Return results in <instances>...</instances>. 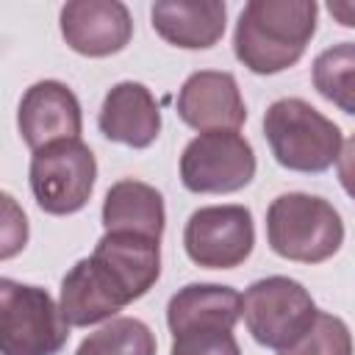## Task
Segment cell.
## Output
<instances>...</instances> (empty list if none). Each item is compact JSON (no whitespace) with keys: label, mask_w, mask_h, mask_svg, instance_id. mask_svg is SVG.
Masks as SVG:
<instances>
[{"label":"cell","mask_w":355,"mask_h":355,"mask_svg":"<svg viewBox=\"0 0 355 355\" xmlns=\"http://www.w3.org/2000/svg\"><path fill=\"white\" fill-rule=\"evenodd\" d=\"M313 0H250L236 22L233 53L255 75L294 67L316 33Z\"/></svg>","instance_id":"obj_1"},{"label":"cell","mask_w":355,"mask_h":355,"mask_svg":"<svg viewBox=\"0 0 355 355\" xmlns=\"http://www.w3.org/2000/svg\"><path fill=\"white\" fill-rule=\"evenodd\" d=\"M266 241L286 261L322 263L341 250L344 222L324 197L288 191L266 211Z\"/></svg>","instance_id":"obj_2"},{"label":"cell","mask_w":355,"mask_h":355,"mask_svg":"<svg viewBox=\"0 0 355 355\" xmlns=\"http://www.w3.org/2000/svg\"><path fill=\"white\" fill-rule=\"evenodd\" d=\"M263 136L275 161L291 172H324L344 147L341 128L302 97H280L263 114Z\"/></svg>","instance_id":"obj_3"},{"label":"cell","mask_w":355,"mask_h":355,"mask_svg":"<svg viewBox=\"0 0 355 355\" xmlns=\"http://www.w3.org/2000/svg\"><path fill=\"white\" fill-rule=\"evenodd\" d=\"M69 338L58 302L39 286L0 280V352L55 355Z\"/></svg>","instance_id":"obj_4"},{"label":"cell","mask_w":355,"mask_h":355,"mask_svg":"<svg viewBox=\"0 0 355 355\" xmlns=\"http://www.w3.org/2000/svg\"><path fill=\"white\" fill-rule=\"evenodd\" d=\"M316 302L308 288L291 277L272 275L255 280L241 297V316L250 336L269 349H288L316 319Z\"/></svg>","instance_id":"obj_5"},{"label":"cell","mask_w":355,"mask_h":355,"mask_svg":"<svg viewBox=\"0 0 355 355\" xmlns=\"http://www.w3.org/2000/svg\"><path fill=\"white\" fill-rule=\"evenodd\" d=\"M28 180L33 200L44 214L53 216L75 214L89 202L94 191V180H97L94 153L80 139L47 144L31 155Z\"/></svg>","instance_id":"obj_6"},{"label":"cell","mask_w":355,"mask_h":355,"mask_svg":"<svg viewBox=\"0 0 355 355\" xmlns=\"http://www.w3.org/2000/svg\"><path fill=\"white\" fill-rule=\"evenodd\" d=\"M255 178V150L239 130L194 136L180 153V180L194 194H233Z\"/></svg>","instance_id":"obj_7"},{"label":"cell","mask_w":355,"mask_h":355,"mask_svg":"<svg viewBox=\"0 0 355 355\" xmlns=\"http://www.w3.org/2000/svg\"><path fill=\"white\" fill-rule=\"evenodd\" d=\"M186 255L202 269H236L255 247L252 214L244 205L197 208L183 227Z\"/></svg>","instance_id":"obj_8"},{"label":"cell","mask_w":355,"mask_h":355,"mask_svg":"<svg viewBox=\"0 0 355 355\" xmlns=\"http://www.w3.org/2000/svg\"><path fill=\"white\" fill-rule=\"evenodd\" d=\"M89 258L122 305L141 300L161 275V241L139 233H105Z\"/></svg>","instance_id":"obj_9"},{"label":"cell","mask_w":355,"mask_h":355,"mask_svg":"<svg viewBox=\"0 0 355 355\" xmlns=\"http://www.w3.org/2000/svg\"><path fill=\"white\" fill-rule=\"evenodd\" d=\"M17 125L31 153L55 141L80 139V130H83L80 103L67 83L39 80L31 89H25L17 111Z\"/></svg>","instance_id":"obj_10"},{"label":"cell","mask_w":355,"mask_h":355,"mask_svg":"<svg viewBox=\"0 0 355 355\" xmlns=\"http://www.w3.org/2000/svg\"><path fill=\"white\" fill-rule=\"evenodd\" d=\"M64 42L89 58H105L128 47L133 36V19L119 0H72L61 8Z\"/></svg>","instance_id":"obj_11"},{"label":"cell","mask_w":355,"mask_h":355,"mask_svg":"<svg viewBox=\"0 0 355 355\" xmlns=\"http://www.w3.org/2000/svg\"><path fill=\"white\" fill-rule=\"evenodd\" d=\"M178 116L200 130H239L247 119V105L241 100L239 83L230 72L200 69L191 72L178 92Z\"/></svg>","instance_id":"obj_12"},{"label":"cell","mask_w":355,"mask_h":355,"mask_svg":"<svg viewBox=\"0 0 355 355\" xmlns=\"http://www.w3.org/2000/svg\"><path fill=\"white\" fill-rule=\"evenodd\" d=\"M100 133L133 150L150 147L161 133V111L153 92L139 80H122L108 89L100 114Z\"/></svg>","instance_id":"obj_13"},{"label":"cell","mask_w":355,"mask_h":355,"mask_svg":"<svg viewBox=\"0 0 355 355\" xmlns=\"http://www.w3.org/2000/svg\"><path fill=\"white\" fill-rule=\"evenodd\" d=\"M153 31L183 50H208L225 33L227 6L219 0H161L150 8Z\"/></svg>","instance_id":"obj_14"},{"label":"cell","mask_w":355,"mask_h":355,"mask_svg":"<svg viewBox=\"0 0 355 355\" xmlns=\"http://www.w3.org/2000/svg\"><path fill=\"white\" fill-rule=\"evenodd\" d=\"M241 316V294L219 283H189L172 294L166 324L172 336L189 330H233Z\"/></svg>","instance_id":"obj_15"},{"label":"cell","mask_w":355,"mask_h":355,"mask_svg":"<svg viewBox=\"0 0 355 355\" xmlns=\"http://www.w3.org/2000/svg\"><path fill=\"white\" fill-rule=\"evenodd\" d=\"M164 222H166L164 197L155 186L125 178L105 191L103 200L105 233H139L161 241Z\"/></svg>","instance_id":"obj_16"},{"label":"cell","mask_w":355,"mask_h":355,"mask_svg":"<svg viewBox=\"0 0 355 355\" xmlns=\"http://www.w3.org/2000/svg\"><path fill=\"white\" fill-rule=\"evenodd\" d=\"M58 308L69 322V327H89L105 319H116V313L122 311V302L100 277L92 258H83L64 275Z\"/></svg>","instance_id":"obj_17"},{"label":"cell","mask_w":355,"mask_h":355,"mask_svg":"<svg viewBox=\"0 0 355 355\" xmlns=\"http://www.w3.org/2000/svg\"><path fill=\"white\" fill-rule=\"evenodd\" d=\"M313 89L355 116V42H341L313 58Z\"/></svg>","instance_id":"obj_18"},{"label":"cell","mask_w":355,"mask_h":355,"mask_svg":"<svg viewBox=\"0 0 355 355\" xmlns=\"http://www.w3.org/2000/svg\"><path fill=\"white\" fill-rule=\"evenodd\" d=\"M75 355H155V336L141 319L116 316L89 333Z\"/></svg>","instance_id":"obj_19"},{"label":"cell","mask_w":355,"mask_h":355,"mask_svg":"<svg viewBox=\"0 0 355 355\" xmlns=\"http://www.w3.org/2000/svg\"><path fill=\"white\" fill-rule=\"evenodd\" d=\"M277 355H352V333L338 316L319 311L302 338Z\"/></svg>","instance_id":"obj_20"},{"label":"cell","mask_w":355,"mask_h":355,"mask_svg":"<svg viewBox=\"0 0 355 355\" xmlns=\"http://www.w3.org/2000/svg\"><path fill=\"white\" fill-rule=\"evenodd\" d=\"M169 355H241L233 330H189L172 336Z\"/></svg>","instance_id":"obj_21"},{"label":"cell","mask_w":355,"mask_h":355,"mask_svg":"<svg viewBox=\"0 0 355 355\" xmlns=\"http://www.w3.org/2000/svg\"><path fill=\"white\" fill-rule=\"evenodd\" d=\"M3 214H6V225H3V250H0V258H11L17 255L25 241H28V219L25 214L14 205V197L11 194H3Z\"/></svg>","instance_id":"obj_22"},{"label":"cell","mask_w":355,"mask_h":355,"mask_svg":"<svg viewBox=\"0 0 355 355\" xmlns=\"http://www.w3.org/2000/svg\"><path fill=\"white\" fill-rule=\"evenodd\" d=\"M338 180L344 186V191L355 200V133L344 141L341 153H338Z\"/></svg>","instance_id":"obj_23"},{"label":"cell","mask_w":355,"mask_h":355,"mask_svg":"<svg viewBox=\"0 0 355 355\" xmlns=\"http://www.w3.org/2000/svg\"><path fill=\"white\" fill-rule=\"evenodd\" d=\"M330 17L344 25V28H355V0H330L327 3Z\"/></svg>","instance_id":"obj_24"}]
</instances>
